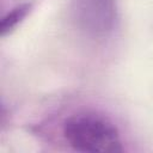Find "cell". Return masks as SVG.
<instances>
[{"label":"cell","instance_id":"6da1fadb","mask_svg":"<svg viewBox=\"0 0 153 153\" xmlns=\"http://www.w3.org/2000/svg\"><path fill=\"white\" fill-rule=\"evenodd\" d=\"M66 142L78 152H122L120 131L114 122L96 111H78L69 115L62 124Z\"/></svg>","mask_w":153,"mask_h":153},{"label":"cell","instance_id":"7a4b0ae2","mask_svg":"<svg viewBox=\"0 0 153 153\" xmlns=\"http://www.w3.org/2000/svg\"><path fill=\"white\" fill-rule=\"evenodd\" d=\"M71 18L75 27L91 38H106L118 22V0H71Z\"/></svg>","mask_w":153,"mask_h":153},{"label":"cell","instance_id":"3957f363","mask_svg":"<svg viewBox=\"0 0 153 153\" xmlns=\"http://www.w3.org/2000/svg\"><path fill=\"white\" fill-rule=\"evenodd\" d=\"M31 8H32V5L29 2L17 5L13 8H11L1 19V23H0L1 36L5 37L6 35L11 33L27 17V14L31 12Z\"/></svg>","mask_w":153,"mask_h":153}]
</instances>
